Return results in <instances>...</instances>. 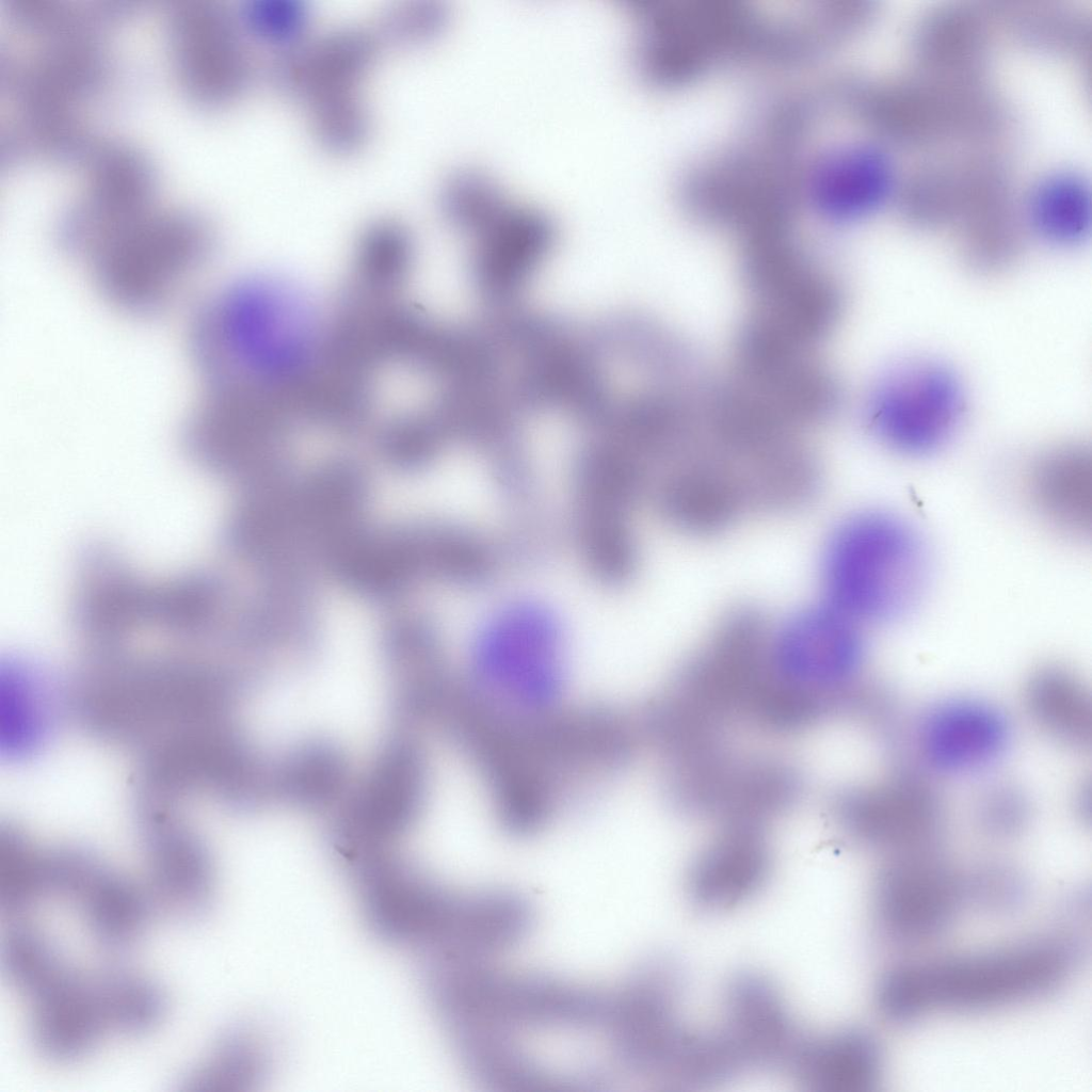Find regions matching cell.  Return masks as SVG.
I'll use <instances>...</instances> for the list:
<instances>
[{
  "label": "cell",
  "instance_id": "cell-1",
  "mask_svg": "<svg viewBox=\"0 0 1092 1092\" xmlns=\"http://www.w3.org/2000/svg\"><path fill=\"white\" fill-rule=\"evenodd\" d=\"M461 750L497 822L516 837L535 835L597 797L625 771L631 753L623 719L604 704L486 708L468 723Z\"/></svg>",
  "mask_w": 1092,
  "mask_h": 1092
},
{
  "label": "cell",
  "instance_id": "cell-2",
  "mask_svg": "<svg viewBox=\"0 0 1092 1092\" xmlns=\"http://www.w3.org/2000/svg\"><path fill=\"white\" fill-rule=\"evenodd\" d=\"M324 337L310 302L272 277L232 283L195 312L189 350L203 383L293 388L317 360Z\"/></svg>",
  "mask_w": 1092,
  "mask_h": 1092
},
{
  "label": "cell",
  "instance_id": "cell-3",
  "mask_svg": "<svg viewBox=\"0 0 1092 1092\" xmlns=\"http://www.w3.org/2000/svg\"><path fill=\"white\" fill-rule=\"evenodd\" d=\"M213 252L209 227L181 213L143 209L108 224L69 252L98 293L134 317L167 310L207 267Z\"/></svg>",
  "mask_w": 1092,
  "mask_h": 1092
},
{
  "label": "cell",
  "instance_id": "cell-4",
  "mask_svg": "<svg viewBox=\"0 0 1092 1092\" xmlns=\"http://www.w3.org/2000/svg\"><path fill=\"white\" fill-rule=\"evenodd\" d=\"M931 574L930 551L919 532L884 511L841 519L826 536L819 560L822 601L861 625L910 614L925 597Z\"/></svg>",
  "mask_w": 1092,
  "mask_h": 1092
},
{
  "label": "cell",
  "instance_id": "cell-5",
  "mask_svg": "<svg viewBox=\"0 0 1092 1092\" xmlns=\"http://www.w3.org/2000/svg\"><path fill=\"white\" fill-rule=\"evenodd\" d=\"M1076 959L1074 945L1049 940L931 965H906L888 973L885 996L903 1021L938 1007H997L1055 987L1073 970Z\"/></svg>",
  "mask_w": 1092,
  "mask_h": 1092
},
{
  "label": "cell",
  "instance_id": "cell-6",
  "mask_svg": "<svg viewBox=\"0 0 1092 1092\" xmlns=\"http://www.w3.org/2000/svg\"><path fill=\"white\" fill-rule=\"evenodd\" d=\"M664 764L663 786L680 814L765 826L798 801L802 781L789 762L738 754L724 742Z\"/></svg>",
  "mask_w": 1092,
  "mask_h": 1092
},
{
  "label": "cell",
  "instance_id": "cell-7",
  "mask_svg": "<svg viewBox=\"0 0 1092 1092\" xmlns=\"http://www.w3.org/2000/svg\"><path fill=\"white\" fill-rule=\"evenodd\" d=\"M564 675L557 619L544 606L519 601L479 631L465 682L499 706L537 711L560 705Z\"/></svg>",
  "mask_w": 1092,
  "mask_h": 1092
},
{
  "label": "cell",
  "instance_id": "cell-8",
  "mask_svg": "<svg viewBox=\"0 0 1092 1092\" xmlns=\"http://www.w3.org/2000/svg\"><path fill=\"white\" fill-rule=\"evenodd\" d=\"M771 629L754 606L728 610L663 692L723 732L732 723L745 722L772 669Z\"/></svg>",
  "mask_w": 1092,
  "mask_h": 1092
},
{
  "label": "cell",
  "instance_id": "cell-9",
  "mask_svg": "<svg viewBox=\"0 0 1092 1092\" xmlns=\"http://www.w3.org/2000/svg\"><path fill=\"white\" fill-rule=\"evenodd\" d=\"M966 408L962 383L952 369L932 359H911L892 368L873 388L868 422L888 448L921 456L945 447Z\"/></svg>",
  "mask_w": 1092,
  "mask_h": 1092
},
{
  "label": "cell",
  "instance_id": "cell-10",
  "mask_svg": "<svg viewBox=\"0 0 1092 1092\" xmlns=\"http://www.w3.org/2000/svg\"><path fill=\"white\" fill-rule=\"evenodd\" d=\"M573 478L575 528L583 560L599 582L622 585L638 563L628 513L643 484L625 462L598 449L579 451Z\"/></svg>",
  "mask_w": 1092,
  "mask_h": 1092
},
{
  "label": "cell",
  "instance_id": "cell-11",
  "mask_svg": "<svg viewBox=\"0 0 1092 1092\" xmlns=\"http://www.w3.org/2000/svg\"><path fill=\"white\" fill-rule=\"evenodd\" d=\"M832 820L858 844L899 853L931 850L947 826L937 789L912 771L841 789L832 801Z\"/></svg>",
  "mask_w": 1092,
  "mask_h": 1092
},
{
  "label": "cell",
  "instance_id": "cell-12",
  "mask_svg": "<svg viewBox=\"0 0 1092 1092\" xmlns=\"http://www.w3.org/2000/svg\"><path fill=\"white\" fill-rule=\"evenodd\" d=\"M865 652L862 625L823 601L797 609L771 629L774 670L836 697L863 680Z\"/></svg>",
  "mask_w": 1092,
  "mask_h": 1092
},
{
  "label": "cell",
  "instance_id": "cell-13",
  "mask_svg": "<svg viewBox=\"0 0 1092 1092\" xmlns=\"http://www.w3.org/2000/svg\"><path fill=\"white\" fill-rule=\"evenodd\" d=\"M552 218L540 207L509 200L469 237V279L481 300L496 308L514 302L551 251Z\"/></svg>",
  "mask_w": 1092,
  "mask_h": 1092
},
{
  "label": "cell",
  "instance_id": "cell-14",
  "mask_svg": "<svg viewBox=\"0 0 1092 1092\" xmlns=\"http://www.w3.org/2000/svg\"><path fill=\"white\" fill-rule=\"evenodd\" d=\"M913 750L930 772L965 775L984 771L1007 753L1012 725L997 704L970 695L940 700L913 725Z\"/></svg>",
  "mask_w": 1092,
  "mask_h": 1092
},
{
  "label": "cell",
  "instance_id": "cell-15",
  "mask_svg": "<svg viewBox=\"0 0 1092 1092\" xmlns=\"http://www.w3.org/2000/svg\"><path fill=\"white\" fill-rule=\"evenodd\" d=\"M47 858L49 893L68 898L98 942L125 947L142 935L149 901L138 885L85 848H57Z\"/></svg>",
  "mask_w": 1092,
  "mask_h": 1092
},
{
  "label": "cell",
  "instance_id": "cell-16",
  "mask_svg": "<svg viewBox=\"0 0 1092 1092\" xmlns=\"http://www.w3.org/2000/svg\"><path fill=\"white\" fill-rule=\"evenodd\" d=\"M380 42L374 29L357 26L304 36L278 50L271 79L282 93L305 102L308 111L358 96Z\"/></svg>",
  "mask_w": 1092,
  "mask_h": 1092
},
{
  "label": "cell",
  "instance_id": "cell-17",
  "mask_svg": "<svg viewBox=\"0 0 1092 1092\" xmlns=\"http://www.w3.org/2000/svg\"><path fill=\"white\" fill-rule=\"evenodd\" d=\"M655 499L661 517L691 536L722 533L748 512L737 466L709 441L664 468Z\"/></svg>",
  "mask_w": 1092,
  "mask_h": 1092
},
{
  "label": "cell",
  "instance_id": "cell-18",
  "mask_svg": "<svg viewBox=\"0 0 1092 1092\" xmlns=\"http://www.w3.org/2000/svg\"><path fill=\"white\" fill-rule=\"evenodd\" d=\"M963 898L962 879L931 850L900 853L880 871L874 886L879 920L904 940L944 930Z\"/></svg>",
  "mask_w": 1092,
  "mask_h": 1092
},
{
  "label": "cell",
  "instance_id": "cell-19",
  "mask_svg": "<svg viewBox=\"0 0 1092 1092\" xmlns=\"http://www.w3.org/2000/svg\"><path fill=\"white\" fill-rule=\"evenodd\" d=\"M23 997L31 1042L50 1061L82 1058L109 1029L95 974H82L66 960Z\"/></svg>",
  "mask_w": 1092,
  "mask_h": 1092
},
{
  "label": "cell",
  "instance_id": "cell-20",
  "mask_svg": "<svg viewBox=\"0 0 1092 1092\" xmlns=\"http://www.w3.org/2000/svg\"><path fill=\"white\" fill-rule=\"evenodd\" d=\"M771 865L765 826L720 825L688 866L687 894L694 905L707 912L736 908L761 889Z\"/></svg>",
  "mask_w": 1092,
  "mask_h": 1092
},
{
  "label": "cell",
  "instance_id": "cell-21",
  "mask_svg": "<svg viewBox=\"0 0 1092 1092\" xmlns=\"http://www.w3.org/2000/svg\"><path fill=\"white\" fill-rule=\"evenodd\" d=\"M718 1029L741 1067L791 1059L801 1040L784 998L768 978L751 971L734 975L723 989Z\"/></svg>",
  "mask_w": 1092,
  "mask_h": 1092
},
{
  "label": "cell",
  "instance_id": "cell-22",
  "mask_svg": "<svg viewBox=\"0 0 1092 1092\" xmlns=\"http://www.w3.org/2000/svg\"><path fill=\"white\" fill-rule=\"evenodd\" d=\"M737 467L751 512L781 515L804 510L822 487L818 459L794 435L758 450Z\"/></svg>",
  "mask_w": 1092,
  "mask_h": 1092
},
{
  "label": "cell",
  "instance_id": "cell-23",
  "mask_svg": "<svg viewBox=\"0 0 1092 1092\" xmlns=\"http://www.w3.org/2000/svg\"><path fill=\"white\" fill-rule=\"evenodd\" d=\"M144 849L157 899L182 916L204 913L212 900L214 876L202 842L189 831L155 828L144 837Z\"/></svg>",
  "mask_w": 1092,
  "mask_h": 1092
},
{
  "label": "cell",
  "instance_id": "cell-24",
  "mask_svg": "<svg viewBox=\"0 0 1092 1092\" xmlns=\"http://www.w3.org/2000/svg\"><path fill=\"white\" fill-rule=\"evenodd\" d=\"M790 1061L798 1081L819 1092L869 1091L882 1073V1055L877 1041L857 1028L801 1040Z\"/></svg>",
  "mask_w": 1092,
  "mask_h": 1092
},
{
  "label": "cell",
  "instance_id": "cell-25",
  "mask_svg": "<svg viewBox=\"0 0 1092 1092\" xmlns=\"http://www.w3.org/2000/svg\"><path fill=\"white\" fill-rule=\"evenodd\" d=\"M813 171L810 186L816 206L838 220L871 212L884 202L893 182L885 155L868 146L831 150L819 158Z\"/></svg>",
  "mask_w": 1092,
  "mask_h": 1092
},
{
  "label": "cell",
  "instance_id": "cell-26",
  "mask_svg": "<svg viewBox=\"0 0 1092 1092\" xmlns=\"http://www.w3.org/2000/svg\"><path fill=\"white\" fill-rule=\"evenodd\" d=\"M1022 697L1026 714L1043 736L1072 750L1089 746L1090 691L1074 670L1059 663L1034 669L1024 682Z\"/></svg>",
  "mask_w": 1092,
  "mask_h": 1092
},
{
  "label": "cell",
  "instance_id": "cell-27",
  "mask_svg": "<svg viewBox=\"0 0 1092 1092\" xmlns=\"http://www.w3.org/2000/svg\"><path fill=\"white\" fill-rule=\"evenodd\" d=\"M1037 511L1064 532L1083 535L1091 520V457L1079 446H1063L1043 453L1028 477Z\"/></svg>",
  "mask_w": 1092,
  "mask_h": 1092
},
{
  "label": "cell",
  "instance_id": "cell-28",
  "mask_svg": "<svg viewBox=\"0 0 1092 1092\" xmlns=\"http://www.w3.org/2000/svg\"><path fill=\"white\" fill-rule=\"evenodd\" d=\"M413 259L408 228L397 219L379 218L358 236L351 282L370 291L396 294L410 275Z\"/></svg>",
  "mask_w": 1092,
  "mask_h": 1092
},
{
  "label": "cell",
  "instance_id": "cell-29",
  "mask_svg": "<svg viewBox=\"0 0 1092 1092\" xmlns=\"http://www.w3.org/2000/svg\"><path fill=\"white\" fill-rule=\"evenodd\" d=\"M95 979L109 1029L139 1034L160 1024L166 1002L151 979L123 968L99 970Z\"/></svg>",
  "mask_w": 1092,
  "mask_h": 1092
},
{
  "label": "cell",
  "instance_id": "cell-30",
  "mask_svg": "<svg viewBox=\"0 0 1092 1092\" xmlns=\"http://www.w3.org/2000/svg\"><path fill=\"white\" fill-rule=\"evenodd\" d=\"M1030 220L1038 234L1050 243L1072 245L1090 229V193L1086 183L1072 175H1057L1043 181L1030 203Z\"/></svg>",
  "mask_w": 1092,
  "mask_h": 1092
},
{
  "label": "cell",
  "instance_id": "cell-31",
  "mask_svg": "<svg viewBox=\"0 0 1092 1092\" xmlns=\"http://www.w3.org/2000/svg\"><path fill=\"white\" fill-rule=\"evenodd\" d=\"M450 441L430 405L398 413L379 429L375 439L381 457L391 467L415 471L427 467Z\"/></svg>",
  "mask_w": 1092,
  "mask_h": 1092
},
{
  "label": "cell",
  "instance_id": "cell-32",
  "mask_svg": "<svg viewBox=\"0 0 1092 1092\" xmlns=\"http://www.w3.org/2000/svg\"><path fill=\"white\" fill-rule=\"evenodd\" d=\"M509 200L495 178L475 166L450 172L439 189V206L445 219L468 238Z\"/></svg>",
  "mask_w": 1092,
  "mask_h": 1092
},
{
  "label": "cell",
  "instance_id": "cell-33",
  "mask_svg": "<svg viewBox=\"0 0 1092 1092\" xmlns=\"http://www.w3.org/2000/svg\"><path fill=\"white\" fill-rule=\"evenodd\" d=\"M49 893L47 852L22 838L9 837L0 846V903L21 912Z\"/></svg>",
  "mask_w": 1092,
  "mask_h": 1092
},
{
  "label": "cell",
  "instance_id": "cell-34",
  "mask_svg": "<svg viewBox=\"0 0 1092 1092\" xmlns=\"http://www.w3.org/2000/svg\"><path fill=\"white\" fill-rule=\"evenodd\" d=\"M1032 817V803L1018 784L994 781L985 785L973 803L975 825L985 835L1005 839L1024 832Z\"/></svg>",
  "mask_w": 1092,
  "mask_h": 1092
},
{
  "label": "cell",
  "instance_id": "cell-35",
  "mask_svg": "<svg viewBox=\"0 0 1092 1092\" xmlns=\"http://www.w3.org/2000/svg\"><path fill=\"white\" fill-rule=\"evenodd\" d=\"M247 1049L241 1035L223 1034L180 1079L186 1091H220L244 1080Z\"/></svg>",
  "mask_w": 1092,
  "mask_h": 1092
},
{
  "label": "cell",
  "instance_id": "cell-36",
  "mask_svg": "<svg viewBox=\"0 0 1092 1092\" xmlns=\"http://www.w3.org/2000/svg\"><path fill=\"white\" fill-rule=\"evenodd\" d=\"M963 896L983 910L1010 912L1022 905L1028 896L1024 876L1005 863L977 866L962 879Z\"/></svg>",
  "mask_w": 1092,
  "mask_h": 1092
},
{
  "label": "cell",
  "instance_id": "cell-37",
  "mask_svg": "<svg viewBox=\"0 0 1092 1092\" xmlns=\"http://www.w3.org/2000/svg\"><path fill=\"white\" fill-rule=\"evenodd\" d=\"M448 9L438 0H411L388 7L375 32L380 41L410 44L425 42L445 28Z\"/></svg>",
  "mask_w": 1092,
  "mask_h": 1092
},
{
  "label": "cell",
  "instance_id": "cell-38",
  "mask_svg": "<svg viewBox=\"0 0 1092 1092\" xmlns=\"http://www.w3.org/2000/svg\"><path fill=\"white\" fill-rule=\"evenodd\" d=\"M240 18L252 33L283 48L304 37L308 9L302 0H248Z\"/></svg>",
  "mask_w": 1092,
  "mask_h": 1092
}]
</instances>
